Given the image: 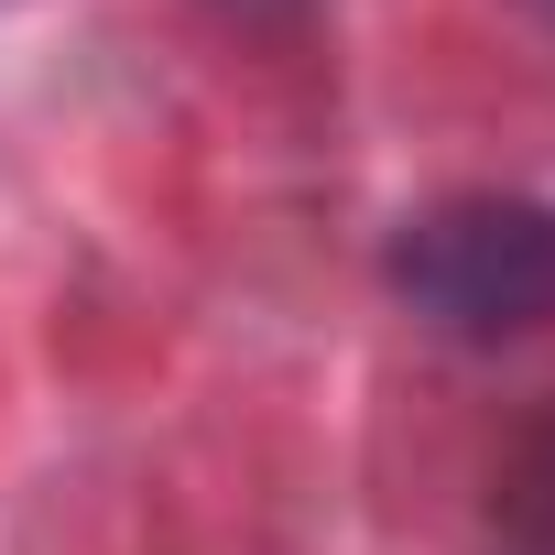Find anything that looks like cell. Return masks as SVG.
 <instances>
[{"label": "cell", "instance_id": "2", "mask_svg": "<svg viewBox=\"0 0 555 555\" xmlns=\"http://www.w3.org/2000/svg\"><path fill=\"white\" fill-rule=\"evenodd\" d=\"M544 12H555V0H544Z\"/></svg>", "mask_w": 555, "mask_h": 555}, {"label": "cell", "instance_id": "1", "mask_svg": "<svg viewBox=\"0 0 555 555\" xmlns=\"http://www.w3.org/2000/svg\"><path fill=\"white\" fill-rule=\"evenodd\" d=\"M392 295L468 349L555 327V207L533 196H436L392 240Z\"/></svg>", "mask_w": 555, "mask_h": 555}]
</instances>
